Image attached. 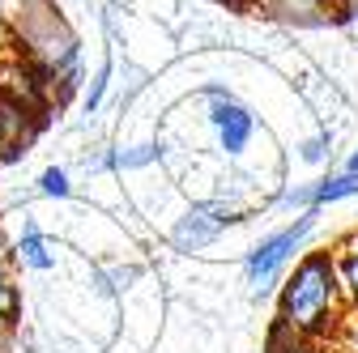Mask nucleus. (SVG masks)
<instances>
[{
	"mask_svg": "<svg viewBox=\"0 0 358 353\" xmlns=\"http://www.w3.org/2000/svg\"><path fill=\"white\" fill-rule=\"evenodd\" d=\"M17 43H22V60L38 68V77L52 85V94L64 98L81 85V43L73 30L52 13V9H26L17 22Z\"/></svg>",
	"mask_w": 358,
	"mask_h": 353,
	"instance_id": "nucleus-2",
	"label": "nucleus"
},
{
	"mask_svg": "<svg viewBox=\"0 0 358 353\" xmlns=\"http://www.w3.org/2000/svg\"><path fill=\"white\" fill-rule=\"evenodd\" d=\"M358 196V170H333L316 183H303V188H286L282 192V204L286 209H324V204H341V200H354Z\"/></svg>",
	"mask_w": 358,
	"mask_h": 353,
	"instance_id": "nucleus-6",
	"label": "nucleus"
},
{
	"mask_svg": "<svg viewBox=\"0 0 358 353\" xmlns=\"http://www.w3.org/2000/svg\"><path fill=\"white\" fill-rule=\"evenodd\" d=\"M243 209L231 204V200H196L192 209H184V217L171 226V247L184 251V255H196L205 247H213L227 230H235L243 222Z\"/></svg>",
	"mask_w": 358,
	"mask_h": 353,
	"instance_id": "nucleus-4",
	"label": "nucleus"
},
{
	"mask_svg": "<svg viewBox=\"0 0 358 353\" xmlns=\"http://www.w3.org/2000/svg\"><path fill=\"white\" fill-rule=\"evenodd\" d=\"M341 9H358V0H341Z\"/></svg>",
	"mask_w": 358,
	"mask_h": 353,
	"instance_id": "nucleus-16",
	"label": "nucleus"
},
{
	"mask_svg": "<svg viewBox=\"0 0 358 353\" xmlns=\"http://www.w3.org/2000/svg\"><path fill=\"white\" fill-rule=\"evenodd\" d=\"M38 196H48V200H69L73 196V179H69V170L64 166H48L38 174Z\"/></svg>",
	"mask_w": 358,
	"mask_h": 353,
	"instance_id": "nucleus-12",
	"label": "nucleus"
},
{
	"mask_svg": "<svg viewBox=\"0 0 358 353\" xmlns=\"http://www.w3.org/2000/svg\"><path fill=\"white\" fill-rule=\"evenodd\" d=\"M324 153H329V137H316V141L303 145V158H307V162H320Z\"/></svg>",
	"mask_w": 358,
	"mask_h": 353,
	"instance_id": "nucleus-14",
	"label": "nucleus"
},
{
	"mask_svg": "<svg viewBox=\"0 0 358 353\" xmlns=\"http://www.w3.org/2000/svg\"><path fill=\"white\" fill-rule=\"evenodd\" d=\"M22 320V290L13 281V269H9V255H5V243H0V328L13 332Z\"/></svg>",
	"mask_w": 358,
	"mask_h": 353,
	"instance_id": "nucleus-11",
	"label": "nucleus"
},
{
	"mask_svg": "<svg viewBox=\"0 0 358 353\" xmlns=\"http://www.w3.org/2000/svg\"><path fill=\"white\" fill-rule=\"evenodd\" d=\"M13 260L22 264V269H30V273H52L56 269V243L43 234L34 222H26L17 243H13Z\"/></svg>",
	"mask_w": 358,
	"mask_h": 353,
	"instance_id": "nucleus-7",
	"label": "nucleus"
},
{
	"mask_svg": "<svg viewBox=\"0 0 358 353\" xmlns=\"http://www.w3.org/2000/svg\"><path fill=\"white\" fill-rule=\"evenodd\" d=\"M5 345H9V332H5V328H0V353H5Z\"/></svg>",
	"mask_w": 358,
	"mask_h": 353,
	"instance_id": "nucleus-15",
	"label": "nucleus"
},
{
	"mask_svg": "<svg viewBox=\"0 0 358 353\" xmlns=\"http://www.w3.org/2000/svg\"><path fill=\"white\" fill-rule=\"evenodd\" d=\"M329 251H333V264H337V277H341V290H345L350 311H358V230L341 234Z\"/></svg>",
	"mask_w": 358,
	"mask_h": 353,
	"instance_id": "nucleus-9",
	"label": "nucleus"
},
{
	"mask_svg": "<svg viewBox=\"0 0 358 353\" xmlns=\"http://www.w3.org/2000/svg\"><path fill=\"white\" fill-rule=\"evenodd\" d=\"M345 290L337 277L333 251H303L290 273L278 281V298H273V332L290 336V340H333L345 324Z\"/></svg>",
	"mask_w": 358,
	"mask_h": 353,
	"instance_id": "nucleus-1",
	"label": "nucleus"
},
{
	"mask_svg": "<svg viewBox=\"0 0 358 353\" xmlns=\"http://www.w3.org/2000/svg\"><path fill=\"white\" fill-rule=\"evenodd\" d=\"M201 98H205V123L213 132L217 149L227 158H239L256 137V115L227 90V85H205Z\"/></svg>",
	"mask_w": 358,
	"mask_h": 353,
	"instance_id": "nucleus-5",
	"label": "nucleus"
},
{
	"mask_svg": "<svg viewBox=\"0 0 358 353\" xmlns=\"http://www.w3.org/2000/svg\"><path fill=\"white\" fill-rule=\"evenodd\" d=\"M34 123H38L34 111H26V107H17V103H5V98H0V158L22 153V145L34 137Z\"/></svg>",
	"mask_w": 358,
	"mask_h": 353,
	"instance_id": "nucleus-8",
	"label": "nucleus"
},
{
	"mask_svg": "<svg viewBox=\"0 0 358 353\" xmlns=\"http://www.w3.org/2000/svg\"><path fill=\"white\" fill-rule=\"evenodd\" d=\"M316 234V209H303L294 222H286L282 230L264 234L248 255H243V281L256 298H264L268 290H278V281L290 273V264L307 251V239Z\"/></svg>",
	"mask_w": 358,
	"mask_h": 353,
	"instance_id": "nucleus-3",
	"label": "nucleus"
},
{
	"mask_svg": "<svg viewBox=\"0 0 358 353\" xmlns=\"http://www.w3.org/2000/svg\"><path fill=\"white\" fill-rule=\"evenodd\" d=\"M264 353H333V349H329V345H316V340H290V336H282V332L268 328Z\"/></svg>",
	"mask_w": 358,
	"mask_h": 353,
	"instance_id": "nucleus-13",
	"label": "nucleus"
},
{
	"mask_svg": "<svg viewBox=\"0 0 358 353\" xmlns=\"http://www.w3.org/2000/svg\"><path fill=\"white\" fill-rule=\"evenodd\" d=\"M260 9L290 22H320L329 13H341V0H260Z\"/></svg>",
	"mask_w": 358,
	"mask_h": 353,
	"instance_id": "nucleus-10",
	"label": "nucleus"
}]
</instances>
